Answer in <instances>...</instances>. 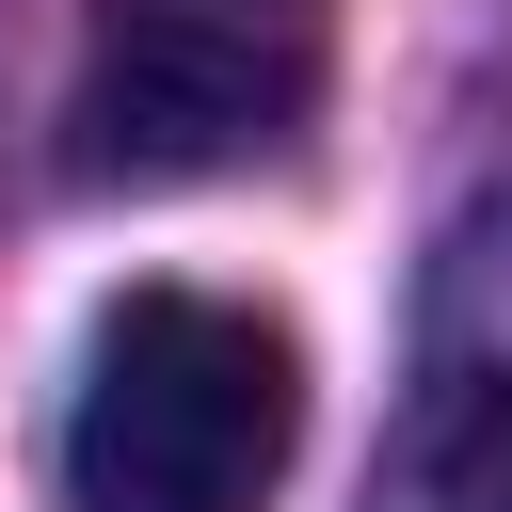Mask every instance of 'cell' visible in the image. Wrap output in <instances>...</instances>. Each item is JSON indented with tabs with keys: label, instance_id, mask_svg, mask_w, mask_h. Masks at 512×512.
I'll return each mask as SVG.
<instances>
[{
	"label": "cell",
	"instance_id": "obj_1",
	"mask_svg": "<svg viewBox=\"0 0 512 512\" xmlns=\"http://www.w3.org/2000/svg\"><path fill=\"white\" fill-rule=\"evenodd\" d=\"M288 432H304L288 320L224 304V288H128L80 352L64 480H80V512H256Z\"/></svg>",
	"mask_w": 512,
	"mask_h": 512
},
{
	"label": "cell",
	"instance_id": "obj_2",
	"mask_svg": "<svg viewBox=\"0 0 512 512\" xmlns=\"http://www.w3.org/2000/svg\"><path fill=\"white\" fill-rule=\"evenodd\" d=\"M320 96L304 0H112L80 64V176H224Z\"/></svg>",
	"mask_w": 512,
	"mask_h": 512
}]
</instances>
